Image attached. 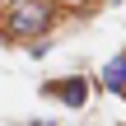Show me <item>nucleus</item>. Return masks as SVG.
Returning a JSON list of instances; mask_svg holds the SVG:
<instances>
[{"label":"nucleus","mask_w":126,"mask_h":126,"mask_svg":"<svg viewBox=\"0 0 126 126\" xmlns=\"http://www.w3.org/2000/svg\"><path fill=\"white\" fill-rule=\"evenodd\" d=\"M61 5H84V0H61Z\"/></svg>","instance_id":"nucleus-5"},{"label":"nucleus","mask_w":126,"mask_h":126,"mask_svg":"<svg viewBox=\"0 0 126 126\" xmlns=\"http://www.w3.org/2000/svg\"><path fill=\"white\" fill-rule=\"evenodd\" d=\"M28 126H47V122H28Z\"/></svg>","instance_id":"nucleus-6"},{"label":"nucleus","mask_w":126,"mask_h":126,"mask_svg":"<svg viewBox=\"0 0 126 126\" xmlns=\"http://www.w3.org/2000/svg\"><path fill=\"white\" fill-rule=\"evenodd\" d=\"M51 23H56V5L51 0H19V5L0 9V37L9 47H28V42L47 37Z\"/></svg>","instance_id":"nucleus-1"},{"label":"nucleus","mask_w":126,"mask_h":126,"mask_svg":"<svg viewBox=\"0 0 126 126\" xmlns=\"http://www.w3.org/2000/svg\"><path fill=\"white\" fill-rule=\"evenodd\" d=\"M5 5H19V0H0V9H5Z\"/></svg>","instance_id":"nucleus-4"},{"label":"nucleus","mask_w":126,"mask_h":126,"mask_svg":"<svg viewBox=\"0 0 126 126\" xmlns=\"http://www.w3.org/2000/svg\"><path fill=\"white\" fill-rule=\"evenodd\" d=\"M42 94H47V98H56V103H65V108H84V103H89V79H84V75L47 79V84H42Z\"/></svg>","instance_id":"nucleus-2"},{"label":"nucleus","mask_w":126,"mask_h":126,"mask_svg":"<svg viewBox=\"0 0 126 126\" xmlns=\"http://www.w3.org/2000/svg\"><path fill=\"white\" fill-rule=\"evenodd\" d=\"M103 89L117 94V98H126V56H112L103 65Z\"/></svg>","instance_id":"nucleus-3"}]
</instances>
